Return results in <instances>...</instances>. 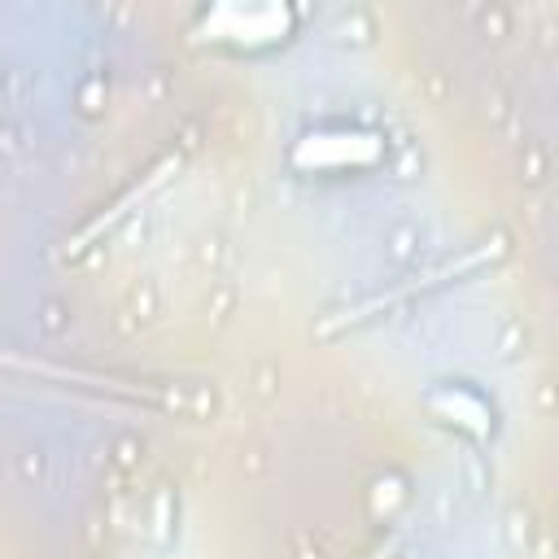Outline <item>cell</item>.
Instances as JSON below:
<instances>
[{"label":"cell","instance_id":"cell-2","mask_svg":"<svg viewBox=\"0 0 559 559\" xmlns=\"http://www.w3.org/2000/svg\"><path fill=\"white\" fill-rule=\"evenodd\" d=\"M384 157V140L371 131H310L288 148V166L301 175H341V170H371Z\"/></svg>","mask_w":559,"mask_h":559},{"label":"cell","instance_id":"cell-1","mask_svg":"<svg viewBox=\"0 0 559 559\" xmlns=\"http://www.w3.org/2000/svg\"><path fill=\"white\" fill-rule=\"evenodd\" d=\"M297 26V13L288 4L275 0H227V4H210L197 17V35L205 44L218 48H236V52H258L271 44H284Z\"/></svg>","mask_w":559,"mask_h":559},{"label":"cell","instance_id":"cell-3","mask_svg":"<svg viewBox=\"0 0 559 559\" xmlns=\"http://www.w3.org/2000/svg\"><path fill=\"white\" fill-rule=\"evenodd\" d=\"M428 411H432L437 419L463 428V432L476 437V441H485V437L493 432V411L485 406L480 393H472V389H463V384H441V389H432V393H428Z\"/></svg>","mask_w":559,"mask_h":559},{"label":"cell","instance_id":"cell-4","mask_svg":"<svg viewBox=\"0 0 559 559\" xmlns=\"http://www.w3.org/2000/svg\"><path fill=\"white\" fill-rule=\"evenodd\" d=\"M170 166H175V162L166 157V162H162L157 170H148V179H144V183H135V188H131V192H127V197H122V201H118V205H114L109 214H100V218H96V223L87 227V236H96V231H105V227H109V223H118V218H122V214H127V210H131L135 201H144V197H148V192H153V188H157V183L166 179V170H170Z\"/></svg>","mask_w":559,"mask_h":559}]
</instances>
